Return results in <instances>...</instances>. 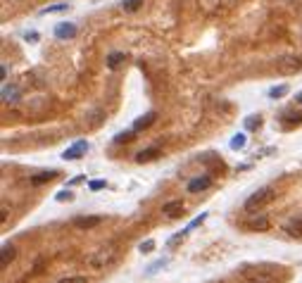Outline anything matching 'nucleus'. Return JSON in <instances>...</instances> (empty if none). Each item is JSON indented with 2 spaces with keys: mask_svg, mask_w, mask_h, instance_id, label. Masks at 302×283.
Segmentation results:
<instances>
[{
  "mask_svg": "<svg viewBox=\"0 0 302 283\" xmlns=\"http://www.w3.org/2000/svg\"><path fill=\"white\" fill-rule=\"evenodd\" d=\"M155 119H157V112H145L143 117H138L136 121H134V131H143V129L152 126Z\"/></svg>",
  "mask_w": 302,
  "mask_h": 283,
  "instance_id": "9b49d317",
  "label": "nucleus"
},
{
  "mask_svg": "<svg viewBox=\"0 0 302 283\" xmlns=\"http://www.w3.org/2000/svg\"><path fill=\"white\" fill-rule=\"evenodd\" d=\"M276 67H278V72H283V74H293V72H300L302 69V62L298 57H283Z\"/></svg>",
  "mask_w": 302,
  "mask_h": 283,
  "instance_id": "39448f33",
  "label": "nucleus"
},
{
  "mask_svg": "<svg viewBox=\"0 0 302 283\" xmlns=\"http://www.w3.org/2000/svg\"><path fill=\"white\" fill-rule=\"evenodd\" d=\"M138 250H140V253H152V250H155V240H145V243H140Z\"/></svg>",
  "mask_w": 302,
  "mask_h": 283,
  "instance_id": "4be33fe9",
  "label": "nucleus"
},
{
  "mask_svg": "<svg viewBox=\"0 0 302 283\" xmlns=\"http://www.w3.org/2000/svg\"><path fill=\"white\" fill-rule=\"evenodd\" d=\"M283 95H288V86H274L272 90H269V98H283Z\"/></svg>",
  "mask_w": 302,
  "mask_h": 283,
  "instance_id": "aec40b11",
  "label": "nucleus"
},
{
  "mask_svg": "<svg viewBox=\"0 0 302 283\" xmlns=\"http://www.w3.org/2000/svg\"><path fill=\"white\" fill-rule=\"evenodd\" d=\"M274 198H276L274 188H272V186H264V188L255 191V193H252V195L245 200V209H247V212H252V209H259V207L269 205V202H272Z\"/></svg>",
  "mask_w": 302,
  "mask_h": 283,
  "instance_id": "f03ea898",
  "label": "nucleus"
},
{
  "mask_svg": "<svg viewBox=\"0 0 302 283\" xmlns=\"http://www.w3.org/2000/svg\"><path fill=\"white\" fill-rule=\"evenodd\" d=\"M181 212H183V202L181 200H169V202H165L162 205V214H166V217H181Z\"/></svg>",
  "mask_w": 302,
  "mask_h": 283,
  "instance_id": "6e6552de",
  "label": "nucleus"
},
{
  "mask_svg": "<svg viewBox=\"0 0 302 283\" xmlns=\"http://www.w3.org/2000/svg\"><path fill=\"white\" fill-rule=\"evenodd\" d=\"M55 36H57V38H62V41H64V38H74V36H76V27H74V24H69V22H67V24H57V27H55Z\"/></svg>",
  "mask_w": 302,
  "mask_h": 283,
  "instance_id": "ddd939ff",
  "label": "nucleus"
},
{
  "mask_svg": "<svg viewBox=\"0 0 302 283\" xmlns=\"http://www.w3.org/2000/svg\"><path fill=\"white\" fill-rule=\"evenodd\" d=\"M57 283H88V279L86 276H67V279H62Z\"/></svg>",
  "mask_w": 302,
  "mask_h": 283,
  "instance_id": "5701e85b",
  "label": "nucleus"
},
{
  "mask_svg": "<svg viewBox=\"0 0 302 283\" xmlns=\"http://www.w3.org/2000/svg\"><path fill=\"white\" fill-rule=\"evenodd\" d=\"M57 176V171H41V174H36V176H31V183L33 186H43V183H48V181H53Z\"/></svg>",
  "mask_w": 302,
  "mask_h": 283,
  "instance_id": "2eb2a0df",
  "label": "nucleus"
},
{
  "mask_svg": "<svg viewBox=\"0 0 302 283\" xmlns=\"http://www.w3.org/2000/svg\"><path fill=\"white\" fill-rule=\"evenodd\" d=\"M105 222V217H76L74 219V226L76 228H95Z\"/></svg>",
  "mask_w": 302,
  "mask_h": 283,
  "instance_id": "9d476101",
  "label": "nucleus"
},
{
  "mask_svg": "<svg viewBox=\"0 0 302 283\" xmlns=\"http://www.w3.org/2000/svg\"><path fill=\"white\" fill-rule=\"evenodd\" d=\"M72 198H74V195H72L67 188H64V191H60V193L55 195V200H60V202H64V200H72Z\"/></svg>",
  "mask_w": 302,
  "mask_h": 283,
  "instance_id": "b1692460",
  "label": "nucleus"
},
{
  "mask_svg": "<svg viewBox=\"0 0 302 283\" xmlns=\"http://www.w3.org/2000/svg\"><path fill=\"white\" fill-rule=\"evenodd\" d=\"M17 100H19V90L10 84L2 86V103H17Z\"/></svg>",
  "mask_w": 302,
  "mask_h": 283,
  "instance_id": "4468645a",
  "label": "nucleus"
},
{
  "mask_svg": "<svg viewBox=\"0 0 302 283\" xmlns=\"http://www.w3.org/2000/svg\"><path fill=\"white\" fill-rule=\"evenodd\" d=\"M88 188H91V191H103V188H105V181H91Z\"/></svg>",
  "mask_w": 302,
  "mask_h": 283,
  "instance_id": "bb28decb",
  "label": "nucleus"
},
{
  "mask_svg": "<svg viewBox=\"0 0 302 283\" xmlns=\"http://www.w3.org/2000/svg\"><path fill=\"white\" fill-rule=\"evenodd\" d=\"M245 226L250 231H267L269 228V219L264 217V214H255V217H250L245 222Z\"/></svg>",
  "mask_w": 302,
  "mask_h": 283,
  "instance_id": "1a4fd4ad",
  "label": "nucleus"
},
{
  "mask_svg": "<svg viewBox=\"0 0 302 283\" xmlns=\"http://www.w3.org/2000/svg\"><path fill=\"white\" fill-rule=\"evenodd\" d=\"M210 186H212V179H210V176H197V179L188 181V193H200V191H207Z\"/></svg>",
  "mask_w": 302,
  "mask_h": 283,
  "instance_id": "0eeeda50",
  "label": "nucleus"
},
{
  "mask_svg": "<svg viewBox=\"0 0 302 283\" xmlns=\"http://www.w3.org/2000/svg\"><path fill=\"white\" fill-rule=\"evenodd\" d=\"M15 257H17V250H15V245L5 243V245H2V253H0V267L5 269V267H7V264H10V262H12Z\"/></svg>",
  "mask_w": 302,
  "mask_h": 283,
  "instance_id": "f8f14e48",
  "label": "nucleus"
},
{
  "mask_svg": "<svg viewBox=\"0 0 302 283\" xmlns=\"http://www.w3.org/2000/svg\"><path fill=\"white\" fill-rule=\"evenodd\" d=\"M117 143H126L131 141V131H124V134H117V138H114Z\"/></svg>",
  "mask_w": 302,
  "mask_h": 283,
  "instance_id": "a878e982",
  "label": "nucleus"
},
{
  "mask_svg": "<svg viewBox=\"0 0 302 283\" xmlns=\"http://www.w3.org/2000/svg\"><path fill=\"white\" fill-rule=\"evenodd\" d=\"M140 5H143V0H121V10L124 12H136Z\"/></svg>",
  "mask_w": 302,
  "mask_h": 283,
  "instance_id": "f3484780",
  "label": "nucleus"
},
{
  "mask_svg": "<svg viewBox=\"0 0 302 283\" xmlns=\"http://www.w3.org/2000/svg\"><path fill=\"white\" fill-rule=\"evenodd\" d=\"M157 155H160V150H157V148H148V150H140V152H138L136 160H138V162H150V160H155Z\"/></svg>",
  "mask_w": 302,
  "mask_h": 283,
  "instance_id": "dca6fc26",
  "label": "nucleus"
},
{
  "mask_svg": "<svg viewBox=\"0 0 302 283\" xmlns=\"http://www.w3.org/2000/svg\"><path fill=\"white\" fill-rule=\"evenodd\" d=\"M274 271H278V269H274V267H245L243 279H245V283H276Z\"/></svg>",
  "mask_w": 302,
  "mask_h": 283,
  "instance_id": "f257e3e1",
  "label": "nucleus"
},
{
  "mask_svg": "<svg viewBox=\"0 0 302 283\" xmlns=\"http://www.w3.org/2000/svg\"><path fill=\"white\" fill-rule=\"evenodd\" d=\"M283 231H286L288 236H293V238H302V214L288 219V222L283 224Z\"/></svg>",
  "mask_w": 302,
  "mask_h": 283,
  "instance_id": "423d86ee",
  "label": "nucleus"
},
{
  "mask_svg": "<svg viewBox=\"0 0 302 283\" xmlns=\"http://www.w3.org/2000/svg\"><path fill=\"white\" fill-rule=\"evenodd\" d=\"M114 259H117V248H114V245H105V248H100L98 253H93L91 264H93L95 269H105V267H110Z\"/></svg>",
  "mask_w": 302,
  "mask_h": 283,
  "instance_id": "7ed1b4c3",
  "label": "nucleus"
},
{
  "mask_svg": "<svg viewBox=\"0 0 302 283\" xmlns=\"http://www.w3.org/2000/svg\"><path fill=\"white\" fill-rule=\"evenodd\" d=\"M245 126L247 129H257V126H259V117H247Z\"/></svg>",
  "mask_w": 302,
  "mask_h": 283,
  "instance_id": "393cba45",
  "label": "nucleus"
},
{
  "mask_svg": "<svg viewBox=\"0 0 302 283\" xmlns=\"http://www.w3.org/2000/svg\"><path fill=\"white\" fill-rule=\"evenodd\" d=\"M295 100H298V103L302 105V93H298V98H295Z\"/></svg>",
  "mask_w": 302,
  "mask_h": 283,
  "instance_id": "c85d7f7f",
  "label": "nucleus"
},
{
  "mask_svg": "<svg viewBox=\"0 0 302 283\" xmlns=\"http://www.w3.org/2000/svg\"><path fill=\"white\" fill-rule=\"evenodd\" d=\"M81 181H83V176H74V179L69 181V186H76V183H81Z\"/></svg>",
  "mask_w": 302,
  "mask_h": 283,
  "instance_id": "cd10ccee",
  "label": "nucleus"
},
{
  "mask_svg": "<svg viewBox=\"0 0 302 283\" xmlns=\"http://www.w3.org/2000/svg\"><path fill=\"white\" fill-rule=\"evenodd\" d=\"M231 148H233V150L245 148V134H236V136H233V141H231Z\"/></svg>",
  "mask_w": 302,
  "mask_h": 283,
  "instance_id": "412c9836",
  "label": "nucleus"
},
{
  "mask_svg": "<svg viewBox=\"0 0 302 283\" xmlns=\"http://www.w3.org/2000/svg\"><path fill=\"white\" fill-rule=\"evenodd\" d=\"M121 62H124V53H112V55L107 57V67H110V69H117Z\"/></svg>",
  "mask_w": 302,
  "mask_h": 283,
  "instance_id": "a211bd4d",
  "label": "nucleus"
},
{
  "mask_svg": "<svg viewBox=\"0 0 302 283\" xmlns=\"http://www.w3.org/2000/svg\"><path fill=\"white\" fill-rule=\"evenodd\" d=\"M86 150H88V141H76L74 145H69L64 152H62V160H79V157H83L86 155Z\"/></svg>",
  "mask_w": 302,
  "mask_h": 283,
  "instance_id": "20e7f679",
  "label": "nucleus"
},
{
  "mask_svg": "<svg viewBox=\"0 0 302 283\" xmlns=\"http://www.w3.org/2000/svg\"><path fill=\"white\" fill-rule=\"evenodd\" d=\"M69 5L67 2H57V5H50V7H43L41 10V15H53V12H64Z\"/></svg>",
  "mask_w": 302,
  "mask_h": 283,
  "instance_id": "6ab92c4d",
  "label": "nucleus"
}]
</instances>
